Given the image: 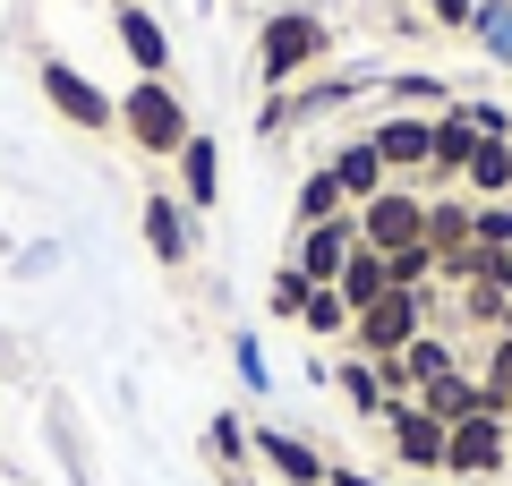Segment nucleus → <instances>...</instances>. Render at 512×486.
Here are the masks:
<instances>
[{"label":"nucleus","instance_id":"obj_1","mask_svg":"<svg viewBox=\"0 0 512 486\" xmlns=\"http://www.w3.org/2000/svg\"><path fill=\"white\" fill-rule=\"evenodd\" d=\"M325 60H333L325 9H274V18H256V86L265 94H291L299 77H316Z\"/></svg>","mask_w":512,"mask_h":486},{"label":"nucleus","instance_id":"obj_2","mask_svg":"<svg viewBox=\"0 0 512 486\" xmlns=\"http://www.w3.org/2000/svg\"><path fill=\"white\" fill-rule=\"evenodd\" d=\"M120 137L137 145L146 162H180V145L197 137V120H188V94L171 86V77H137V86L120 94Z\"/></svg>","mask_w":512,"mask_h":486},{"label":"nucleus","instance_id":"obj_3","mask_svg":"<svg viewBox=\"0 0 512 486\" xmlns=\"http://www.w3.org/2000/svg\"><path fill=\"white\" fill-rule=\"evenodd\" d=\"M436 324V290H384L376 307H359L350 316V342H342V359H393V350H410Z\"/></svg>","mask_w":512,"mask_h":486},{"label":"nucleus","instance_id":"obj_4","mask_svg":"<svg viewBox=\"0 0 512 486\" xmlns=\"http://www.w3.org/2000/svg\"><path fill=\"white\" fill-rule=\"evenodd\" d=\"M350 222H359V248L393 256V248H410V239H427V188H410V180H384L367 205H350Z\"/></svg>","mask_w":512,"mask_h":486},{"label":"nucleus","instance_id":"obj_5","mask_svg":"<svg viewBox=\"0 0 512 486\" xmlns=\"http://www.w3.org/2000/svg\"><path fill=\"white\" fill-rule=\"evenodd\" d=\"M35 86H43V103H52L69 128H86V137H111V128H120V94H103L86 69H77V60L52 52V60L35 69Z\"/></svg>","mask_w":512,"mask_h":486},{"label":"nucleus","instance_id":"obj_6","mask_svg":"<svg viewBox=\"0 0 512 486\" xmlns=\"http://www.w3.org/2000/svg\"><path fill=\"white\" fill-rule=\"evenodd\" d=\"M367 145H376L384 180H427V145H436V111H384L376 128H367Z\"/></svg>","mask_w":512,"mask_h":486},{"label":"nucleus","instance_id":"obj_7","mask_svg":"<svg viewBox=\"0 0 512 486\" xmlns=\"http://www.w3.org/2000/svg\"><path fill=\"white\" fill-rule=\"evenodd\" d=\"M137 231H146L154 265H188L197 256V214L180 205V188H146L137 197Z\"/></svg>","mask_w":512,"mask_h":486},{"label":"nucleus","instance_id":"obj_8","mask_svg":"<svg viewBox=\"0 0 512 486\" xmlns=\"http://www.w3.org/2000/svg\"><path fill=\"white\" fill-rule=\"evenodd\" d=\"M376 427H384V444H393V461H402V469H436V478H444V435H453L444 418H427L419 401H393Z\"/></svg>","mask_w":512,"mask_h":486},{"label":"nucleus","instance_id":"obj_9","mask_svg":"<svg viewBox=\"0 0 512 486\" xmlns=\"http://www.w3.org/2000/svg\"><path fill=\"white\" fill-rule=\"evenodd\" d=\"M512 444H504V418H470V427L444 435V478H504Z\"/></svg>","mask_w":512,"mask_h":486},{"label":"nucleus","instance_id":"obj_10","mask_svg":"<svg viewBox=\"0 0 512 486\" xmlns=\"http://www.w3.org/2000/svg\"><path fill=\"white\" fill-rule=\"evenodd\" d=\"M350 248H359V222H350V214H333V222H308V231L291 239V265L308 273V290H325V282H342Z\"/></svg>","mask_w":512,"mask_h":486},{"label":"nucleus","instance_id":"obj_11","mask_svg":"<svg viewBox=\"0 0 512 486\" xmlns=\"http://www.w3.org/2000/svg\"><path fill=\"white\" fill-rule=\"evenodd\" d=\"M248 461L274 469L282 486H325V452L308 435H291V427H248Z\"/></svg>","mask_w":512,"mask_h":486},{"label":"nucleus","instance_id":"obj_12","mask_svg":"<svg viewBox=\"0 0 512 486\" xmlns=\"http://www.w3.org/2000/svg\"><path fill=\"white\" fill-rule=\"evenodd\" d=\"M427 418H444V427H470V418H504V401L478 384V367H453V376H436L427 393H410Z\"/></svg>","mask_w":512,"mask_h":486},{"label":"nucleus","instance_id":"obj_13","mask_svg":"<svg viewBox=\"0 0 512 486\" xmlns=\"http://www.w3.org/2000/svg\"><path fill=\"white\" fill-rule=\"evenodd\" d=\"M111 35H120V52H128L137 77H171V35H163V18H154L146 0H120L111 9Z\"/></svg>","mask_w":512,"mask_h":486},{"label":"nucleus","instance_id":"obj_14","mask_svg":"<svg viewBox=\"0 0 512 486\" xmlns=\"http://www.w3.org/2000/svg\"><path fill=\"white\" fill-rule=\"evenodd\" d=\"M171 171H180V205H188V214H214V205H222V145L205 137V128L180 145Z\"/></svg>","mask_w":512,"mask_h":486},{"label":"nucleus","instance_id":"obj_15","mask_svg":"<svg viewBox=\"0 0 512 486\" xmlns=\"http://www.w3.org/2000/svg\"><path fill=\"white\" fill-rule=\"evenodd\" d=\"M325 171L342 180L350 205H367L384 188V162H376V145H367V128H359V137H342V145H325Z\"/></svg>","mask_w":512,"mask_h":486},{"label":"nucleus","instance_id":"obj_16","mask_svg":"<svg viewBox=\"0 0 512 486\" xmlns=\"http://www.w3.org/2000/svg\"><path fill=\"white\" fill-rule=\"evenodd\" d=\"M461 197L470 205H504L512 197V137H478L470 171H461Z\"/></svg>","mask_w":512,"mask_h":486},{"label":"nucleus","instance_id":"obj_17","mask_svg":"<svg viewBox=\"0 0 512 486\" xmlns=\"http://www.w3.org/2000/svg\"><path fill=\"white\" fill-rule=\"evenodd\" d=\"M427 248H436V273L453 265L461 248H470V197H461V188H444V197H427Z\"/></svg>","mask_w":512,"mask_h":486},{"label":"nucleus","instance_id":"obj_18","mask_svg":"<svg viewBox=\"0 0 512 486\" xmlns=\"http://www.w3.org/2000/svg\"><path fill=\"white\" fill-rule=\"evenodd\" d=\"M333 290H342L350 316H359V307H376L384 290H393V265H384L376 248H350V265H342V282H333Z\"/></svg>","mask_w":512,"mask_h":486},{"label":"nucleus","instance_id":"obj_19","mask_svg":"<svg viewBox=\"0 0 512 486\" xmlns=\"http://www.w3.org/2000/svg\"><path fill=\"white\" fill-rule=\"evenodd\" d=\"M299 333H316V342H325V350H342L350 342V299H342V290H308V307H299Z\"/></svg>","mask_w":512,"mask_h":486},{"label":"nucleus","instance_id":"obj_20","mask_svg":"<svg viewBox=\"0 0 512 486\" xmlns=\"http://www.w3.org/2000/svg\"><path fill=\"white\" fill-rule=\"evenodd\" d=\"M333 384H342V401H350L359 418H384V410H393V393H384V376H376L367 359H333Z\"/></svg>","mask_w":512,"mask_h":486},{"label":"nucleus","instance_id":"obj_21","mask_svg":"<svg viewBox=\"0 0 512 486\" xmlns=\"http://www.w3.org/2000/svg\"><path fill=\"white\" fill-rule=\"evenodd\" d=\"M470 43L512 69V0H478V9H470Z\"/></svg>","mask_w":512,"mask_h":486},{"label":"nucleus","instance_id":"obj_22","mask_svg":"<svg viewBox=\"0 0 512 486\" xmlns=\"http://www.w3.org/2000/svg\"><path fill=\"white\" fill-rule=\"evenodd\" d=\"M333 214H350V197H342V180H333L325 162H316L308 180H299V231H308V222H333Z\"/></svg>","mask_w":512,"mask_h":486},{"label":"nucleus","instance_id":"obj_23","mask_svg":"<svg viewBox=\"0 0 512 486\" xmlns=\"http://www.w3.org/2000/svg\"><path fill=\"white\" fill-rule=\"evenodd\" d=\"M205 452H214L222 469H248V418H239V410H222L214 427H205Z\"/></svg>","mask_w":512,"mask_h":486},{"label":"nucleus","instance_id":"obj_24","mask_svg":"<svg viewBox=\"0 0 512 486\" xmlns=\"http://www.w3.org/2000/svg\"><path fill=\"white\" fill-rule=\"evenodd\" d=\"M384 265H393V290H427V282H436V248H427V239H410V248H393Z\"/></svg>","mask_w":512,"mask_h":486},{"label":"nucleus","instance_id":"obj_25","mask_svg":"<svg viewBox=\"0 0 512 486\" xmlns=\"http://www.w3.org/2000/svg\"><path fill=\"white\" fill-rule=\"evenodd\" d=\"M265 307H274L282 324H299V307H308V273H299V265H274V282H265Z\"/></svg>","mask_w":512,"mask_h":486},{"label":"nucleus","instance_id":"obj_26","mask_svg":"<svg viewBox=\"0 0 512 486\" xmlns=\"http://www.w3.org/2000/svg\"><path fill=\"white\" fill-rule=\"evenodd\" d=\"M478 384L512 410V333H487V367H478Z\"/></svg>","mask_w":512,"mask_h":486},{"label":"nucleus","instance_id":"obj_27","mask_svg":"<svg viewBox=\"0 0 512 486\" xmlns=\"http://www.w3.org/2000/svg\"><path fill=\"white\" fill-rule=\"evenodd\" d=\"M231 367H239V384H248L256 401L274 393V367H265V350H256V333H239V342H231Z\"/></svg>","mask_w":512,"mask_h":486},{"label":"nucleus","instance_id":"obj_28","mask_svg":"<svg viewBox=\"0 0 512 486\" xmlns=\"http://www.w3.org/2000/svg\"><path fill=\"white\" fill-rule=\"evenodd\" d=\"M470 239L478 248H512V205H470Z\"/></svg>","mask_w":512,"mask_h":486},{"label":"nucleus","instance_id":"obj_29","mask_svg":"<svg viewBox=\"0 0 512 486\" xmlns=\"http://www.w3.org/2000/svg\"><path fill=\"white\" fill-rule=\"evenodd\" d=\"M453 103L470 111V128H478V137H512V111H504V103H487V94H453Z\"/></svg>","mask_w":512,"mask_h":486},{"label":"nucleus","instance_id":"obj_30","mask_svg":"<svg viewBox=\"0 0 512 486\" xmlns=\"http://www.w3.org/2000/svg\"><path fill=\"white\" fill-rule=\"evenodd\" d=\"M410 9H419L427 26H444V35H470V9H478V0H410Z\"/></svg>","mask_w":512,"mask_h":486},{"label":"nucleus","instance_id":"obj_31","mask_svg":"<svg viewBox=\"0 0 512 486\" xmlns=\"http://www.w3.org/2000/svg\"><path fill=\"white\" fill-rule=\"evenodd\" d=\"M325 486H393V478H376V469H350V461H325Z\"/></svg>","mask_w":512,"mask_h":486},{"label":"nucleus","instance_id":"obj_32","mask_svg":"<svg viewBox=\"0 0 512 486\" xmlns=\"http://www.w3.org/2000/svg\"><path fill=\"white\" fill-rule=\"evenodd\" d=\"M504 444H512V410H504Z\"/></svg>","mask_w":512,"mask_h":486},{"label":"nucleus","instance_id":"obj_33","mask_svg":"<svg viewBox=\"0 0 512 486\" xmlns=\"http://www.w3.org/2000/svg\"><path fill=\"white\" fill-rule=\"evenodd\" d=\"M231 486H248V478H231Z\"/></svg>","mask_w":512,"mask_h":486}]
</instances>
